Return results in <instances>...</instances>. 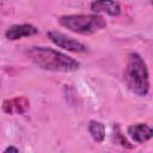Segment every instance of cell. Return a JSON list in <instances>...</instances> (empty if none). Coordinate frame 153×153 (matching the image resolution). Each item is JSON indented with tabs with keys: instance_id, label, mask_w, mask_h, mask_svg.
Instances as JSON below:
<instances>
[{
	"instance_id": "6da1fadb",
	"label": "cell",
	"mask_w": 153,
	"mask_h": 153,
	"mask_svg": "<svg viewBox=\"0 0 153 153\" xmlns=\"http://www.w3.org/2000/svg\"><path fill=\"white\" fill-rule=\"evenodd\" d=\"M26 54L36 66L49 72L68 73L75 72L80 67L75 59L48 47H32Z\"/></svg>"
},
{
	"instance_id": "7a4b0ae2",
	"label": "cell",
	"mask_w": 153,
	"mask_h": 153,
	"mask_svg": "<svg viewBox=\"0 0 153 153\" xmlns=\"http://www.w3.org/2000/svg\"><path fill=\"white\" fill-rule=\"evenodd\" d=\"M124 82L130 92L145 97L149 92V74L147 65L137 53L128 54L124 69Z\"/></svg>"
},
{
	"instance_id": "3957f363",
	"label": "cell",
	"mask_w": 153,
	"mask_h": 153,
	"mask_svg": "<svg viewBox=\"0 0 153 153\" xmlns=\"http://www.w3.org/2000/svg\"><path fill=\"white\" fill-rule=\"evenodd\" d=\"M59 23L65 29L79 35H92L106 26V20L97 13L66 14L59 18Z\"/></svg>"
},
{
	"instance_id": "277c9868",
	"label": "cell",
	"mask_w": 153,
	"mask_h": 153,
	"mask_svg": "<svg viewBox=\"0 0 153 153\" xmlns=\"http://www.w3.org/2000/svg\"><path fill=\"white\" fill-rule=\"evenodd\" d=\"M47 36L56 47L62 48L67 51H72V53H86L87 51V47L84 43H81V42L76 41L75 38L69 37L57 30L48 31Z\"/></svg>"
},
{
	"instance_id": "5b68a950",
	"label": "cell",
	"mask_w": 153,
	"mask_h": 153,
	"mask_svg": "<svg viewBox=\"0 0 153 153\" xmlns=\"http://www.w3.org/2000/svg\"><path fill=\"white\" fill-rule=\"evenodd\" d=\"M2 111L7 115H23L30 108V100L24 96L5 99L2 102Z\"/></svg>"
},
{
	"instance_id": "8992f818",
	"label": "cell",
	"mask_w": 153,
	"mask_h": 153,
	"mask_svg": "<svg viewBox=\"0 0 153 153\" xmlns=\"http://www.w3.org/2000/svg\"><path fill=\"white\" fill-rule=\"evenodd\" d=\"M37 33H38V29L32 24H14L6 30L5 37L8 41H17L24 37L35 36Z\"/></svg>"
},
{
	"instance_id": "52a82bcc",
	"label": "cell",
	"mask_w": 153,
	"mask_h": 153,
	"mask_svg": "<svg viewBox=\"0 0 153 153\" xmlns=\"http://www.w3.org/2000/svg\"><path fill=\"white\" fill-rule=\"evenodd\" d=\"M127 133L128 135L139 143H143L147 142L148 140L152 139L153 136V130L149 126H147L146 123H135V124H130L127 128Z\"/></svg>"
},
{
	"instance_id": "ba28073f",
	"label": "cell",
	"mask_w": 153,
	"mask_h": 153,
	"mask_svg": "<svg viewBox=\"0 0 153 153\" xmlns=\"http://www.w3.org/2000/svg\"><path fill=\"white\" fill-rule=\"evenodd\" d=\"M90 7L94 13H105L111 17L121 13V5L115 0H93Z\"/></svg>"
},
{
	"instance_id": "9c48e42d",
	"label": "cell",
	"mask_w": 153,
	"mask_h": 153,
	"mask_svg": "<svg viewBox=\"0 0 153 153\" xmlns=\"http://www.w3.org/2000/svg\"><path fill=\"white\" fill-rule=\"evenodd\" d=\"M87 130L91 135V137L98 142V143H102L105 139V127L102 122L99 121H90L88 122V126H87Z\"/></svg>"
},
{
	"instance_id": "30bf717a",
	"label": "cell",
	"mask_w": 153,
	"mask_h": 153,
	"mask_svg": "<svg viewBox=\"0 0 153 153\" xmlns=\"http://www.w3.org/2000/svg\"><path fill=\"white\" fill-rule=\"evenodd\" d=\"M112 141L116 145H120L124 148H133L134 146L126 139V136L123 135L122 130H121V127L118 123H115L114 124V134H112Z\"/></svg>"
},
{
	"instance_id": "8fae6325",
	"label": "cell",
	"mask_w": 153,
	"mask_h": 153,
	"mask_svg": "<svg viewBox=\"0 0 153 153\" xmlns=\"http://www.w3.org/2000/svg\"><path fill=\"white\" fill-rule=\"evenodd\" d=\"M4 152L5 153H7V152H19V149L17 148V147H14V146H8V147H6L5 149H4Z\"/></svg>"
}]
</instances>
